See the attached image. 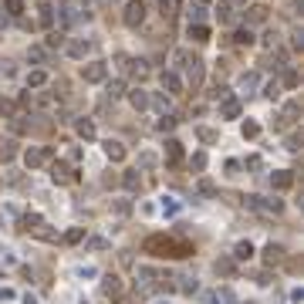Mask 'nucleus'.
I'll return each mask as SVG.
<instances>
[{"label": "nucleus", "mask_w": 304, "mask_h": 304, "mask_svg": "<svg viewBox=\"0 0 304 304\" xmlns=\"http://www.w3.org/2000/svg\"><path fill=\"white\" fill-rule=\"evenodd\" d=\"M247 206L257 210V213H280L284 203L280 200H267V196H247Z\"/></svg>", "instance_id": "5"}, {"label": "nucleus", "mask_w": 304, "mask_h": 304, "mask_svg": "<svg viewBox=\"0 0 304 304\" xmlns=\"http://www.w3.org/2000/svg\"><path fill=\"white\" fill-rule=\"evenodd\" d=\"M260 136V125L257 122H243V139H257Z\"/></svg>", "instance_id": "41"}, {"label": "nucleus", "mask_w": 304, "mask_h": 304, "mask_svg": "<svg viewBox=\"0 0 304 304\" xmlns=\"http://www.w3.org/2000/svg\"><path fill=\"white\" fill-rule=\"evenodd\" d=\"M257 85H260V74H257V71H243L240 74V88L243 91H254Z\"/></svg>", "instance_id": "26"}, {"label": "nucleus", "mask_w": 304, "mask_h": 304, "mask_svg": "<svg viewBox=\"0 0 304 304\" xmlns=\"http://www.w3.org/2000/svg\"><path fill=\"white\" fill-rule=\"evenodd\" d=\"M149 105H156L162 115H169V108H173V102H169V95H156V98H149Z\"/></svg>", "instance_id": "31"}, {"label": "nucleus", "mask_w": 304, "mask_h": 304, "mask_svg": "<svg viewBox=\"0 0 304 304\" xmlns=\"http://www.w3.org/2000/svg\"><path fill=\"white\" fill-rule=\"evenodd\" d=\"M173 61H176L179 68L186 71V81H189L193 88H200V85H203V61H200V58L189 54V51H176V54H173Z\"/></svg>", "instance_id": "2"}, {"label": "nucleus", "mask_w": 304, "mask_h": 304, "mask_svg": "<svg viewBox=\"0 0 304 304\" xmlns=\"http://www.w3.org/2000/svg\"><path fill=\"white\" fill-rule=\"evenodd\" d=\"M159 85H162L166 95H179V91H183V78H179L176 71H162L159 74Z\"/></svg>", "instance_id": "9"}, {"label": "nucleus", "mask_w": 304, "mask_h": 304, "mask_svg": "<svg viewBox=\"0 0 304 304\" xmlns=\"http://www.w3.org/2000/svg\"><path fill=\"white\" fill-rule=\"evenodd\" d=\"M152 304H169V301H152Z\"/></svg>", "instance_id": "59"}, {"label": "nucleus", "mask_w": 304, "mask_h": 304, "mask_svg": "<svg viewBox=\"0 0 304 304\" xmlns=\"http://www.w3.org/2000/svg\"><path fill=\"white\" fill-rule=\"evenodd\" d=\"M220 115L223 119H240V98H233V95L220 98Z\"/></svg>", "instance_id": "11"}, {"label": "nucleus", "mask_w": 304, "mask_h": 304, "mask_svg": "<svg viewBox=\"0 0 304 304\" xmlns=\"http://www.w3.org/2000/svg\"><path fill=\"white\" fill-rule=\"evenodd\" d=\"M81 7H88L85 14H91V10H95V0H81Z\"/></svg>", "instance_id": "56"}, {"label": "nucleus", "mask_w": 304, "mask_h": 304, "mask_svg": "<svg viewBox=\"0 0 304 304\" xmlns=\"http://www.w3.org/2000/svg\"><path fill=\"white\" fill-rule=\"evenodd\" d=\"M233 267H237V264H233V257H220V260H216V274H223V277H230Z\"/></svg>", "instance_id": "30"}, {"label": "nucleus", "mask_w": 304, "mask_h": 304, "mask_svg": "<svg viewBox=\"0 0 304 304\" xmlns=\"http://www.w3.org/2000/svg\"><path fill=\"white\" fill-rule=\"evenodd\" d=\"M213 297H216V304H237V297H233V291H230V288H216V291H213Z\"/></svg>", "instance_id": "29"}, {"label": "nucleus", "mask_w": 304, "mask_h": 304, "mask_svg": "<svg viewBox=\"0 0 304 304\" xmlns=\"http://www.w3.org/2000/svg\"><path fill=\"white\" fill-rule=\"evenodd\" d=\"M280 260H284V247H280V243H267L264 247V264L274 267V264H280Z\"/></svg>", "instance_id": "13"}, {"label": "nucleus", "mask_w": 304, "mask_h": 304, "mask_svg": "<svg viewBox=\"0 0 304 304\" xmlns=\"http://www.w3.org/2000/svg\"><path fill=\"white\" fill-rule=\"evenodd\" d=\"M162 213H166V216H176L179 213V203L173 200V196H166V200H162Z\"/></svg>", "instance_id": "38"}, {"label": "nucleus", "mask_w": 304, "mask_h": 304, "mask_svg": "<svg viewBox=\"0 0 304 304\" xmlns=\"http://www.w3.org/2000/svg\"><path fill=\"white\" fill-rule=\"evenodd\" d=\"M88 250H108V240H105V237H91V240H88Z\"/></svg>", "instance_id": "43"}, {"label": "nucleus", "mask_w": 304, "mask_h": 304, "mask_svg": "<svg viewBox=\"0 0 304 304\" xmlns=\"http://www.w3.org/2000/svg\"><path fill=\"white\" fill-rule=\"evenodd\" d=\"M74 132H78L81 139H95V125H91L88 119H78V122H74Z\"/></svg>", "instance_id": "28"}, {"label": "nucleus", "mask_w": 304, "mask_h": 304, "mask_svg": "<svg viewBox=\"0 0 304 304\" xmlns=\"http://www.w3.org/2000/svg\"><path fill=\"white\" fill-rule=\"evenodd\" d=\"M189 37L196 41V44H206L210 41V27L206 24H189Z\"/></svg>", "instance_id": "22"}, {"label": "nucleus", "mask_w": 304, "mask_h": 304, "mask_svg": "<svg viewBox=\"0 0 304 304\" xmlns=\"http://www.w3.org/2000/svg\"><path fill=\"white\" fill-rule=\"evenodd\" d=\"M78 274H81V277H98V271H95V267H81Z\"/></svg>", "instance_id": "55"}, {"label": "nucleus", "mask_w": 304, "mask_h": 304, "mask_svg": "<svg viewBox=\"0 0 304 304\" xmlns=\"http://www.w3.org/2000/svg\"><path fill=\"white\" fill-rule=\"evenodd\" d=\"M250 304H254V301H250Z\"/></svg>", "instance_id": "61"}, {"label": "nucleus", "mask_w": 304, "mask_h": 304, "mask_svg": "<svg viewBox=\"0 0 304 304\" xmlns=\"http://www.w3.org/2000/svg\"><path fill=\"white\" fill-rule=\"evenodd\" d=\"M27 61H31V64H48V48L31 44V48H27Z\"/></svg>", "instance_id": "18"}, {"label": "nucleus", "mask_w": 304, "mask_h": 304, "mask_svg": "<svg viewBox=\"0 0 304 304\" xmlns=\"http://www.w3.org/2000/svg\"><path fill=\"white\" fill-rule=\"evenodd\" d=\"M61 240H64V243H81V240H85V230H81V226H71Z\"/></svg>", "instance_id": "32"}, {"label": "nucleus", "mask_w": 304, "mask_h": 304, "mask_svg": "<svg viewBox=\"0 0 304 304\" xmlns=\"http://www.w3.org/2000/svg\"><path fill=\"white\" fill-rule=\"evenodd\" d=\"M61 44H64V37H61L58 31H51V34H48V48H61Z\"/></svg>", "instance_id": "46"}, {"label": "nucleus", "mask_w": 304, "mask_h": 304, "mask_svg": "<svg viewBox=\"0 0 304 304\" xmlns=\"http://www.w3.org/2000/svg\"><path fill=\"white\" fill-rule=\"evenodd\" d=\"M271 186H274V189H291V186H294V173H291V169H277V173H271Z\"/></svg>", "instance_id": "12"}, {"label": "nucleus", "mask_w": 304, "mask_h": 304, "mask_svg": "<svg viewBox=\"0 0 304 304\" xmlns=\"http://www.w3.org/2000/svg\"><path fill=\"white\" fill-rule=\"evenodd\" d=\"M264 95H267V98H277V95H280L277 81H271V85H264Z\"/></svg>", "instance_id": "49"}, {"label": "nucleus", "mask_w": 304, "mask_h": 304, "mask_svg": "<svg viewBox=\"0 0 304 304\" xmlns=\"http://www.w3.org/2000/svg\"><path fill=\"white\" fill-rule=\"evenodd\" d=\"M0 301H14V291H10V288H0Z\"/></svg>", "instance_id": "54"}, {"label": "nucleus", "mask_w": 304, "mask_h": 304, "mask_svg": "<svg viewBox=\"0 0 304 304\" xmlns=\"http://www.w3.org/2000/svg\"><path fill=\"white\" fill-rule=\"evenodd\" d=\"M44 162H51V149H48V145H41V149H27V152H24V166H27V169H41Z\"/></svg>", "instance_id": "7"}, {"label": "nucleus", "mask_w": 304, "mask_h": 304, "mask_svg": "<svg viewBox=\"0 0 304 304\" xmlns=\"http://www.w3.org/2000/svg\"><path fill=\"white\" fill-rule=\"evenodd\" d=\"M115 213L125 216V213H128V200H119V203H115Z\"/></svg>", "instance_id": "53"}, {"label": "nucleus", "mask_w": 304, "mask_h": 304, "mask_svg": "<svg viewBox=\"0 0 304 304\" xmlns=\"http://www.w3.org/2000/svg\"><path fill=\"white\" fill-rule=\"evenodd\" d=\"M14 152H17V142H4V145H0V159H4V162L14 159Z\"/></svg>", "instance_id": "40"}, {"label": "nucleus", "mask_w": 304, "mask_h": 304, "mask_svg": "<svg viewBox=\"0 0 304 304\" xmlns=\"http://www.w3.org/2000/svg\"><path fill=\"white\" fill-rule=\"evenodd\" d=\"M128 102H132V108H139V112H142V108H149V95H145L142 88L128 91Z\"/></svg>", "instance_id": "25"}, {"label": "nucleus", "mask_w": 304, "mask_h": 304, "mask_svg": "<svg viewBox=\"0 0 304 304\" xmlns=\"http://www.w3.org/2000/svg\"><path fill=\"white\" fill-rule=\"evenodd\" d=\"M139 166H142V169H152V166H156V156H152V152H142V156H139Z\"/></svg>", "instance_id": "45"}, {"label": "nucleus", "mask_w": 304, "mask_h": 304, "mask_svg": "<svg viewBox=\"0 0 304 304\" xmlns=\"http://www.w3.org/2000/svg\"><path fill=\"white\" fill-rule=\"evenodd\" d=\"M230 7H247V0H226Z\"/></svg>", "instance_id": "57"}, {"label": "nucleus", "mask_w": 304, "mask_h": 304, "mask_svg": "<svg viewBox=\"0 0 304 304\" xmlns=\"http://www.w3.org/2000/svg\"><path fill=\"white\" fill-rule=\"evenodd\" d=\"M200 139H203V142H216V132H213V128H200Z\"/></svg>", "instance_id": "50"}, {"label": "nucleus", "mask_w": 304, "mask_h": 304, "mask_svg": "<svg viewBox=\"0 0 304 304\" xmlns=\"http://www.w3.org/2000/svg\"><path fill=\"white\" fill-rule=\"evenodd\" d=\"M216 17H220V24H233V7H230V4H220Z\"/></svg>", "instance_id": "34"}, {"label": "nucleus", "mask_w": 304, "mask_h": 304, "mask_svg": "<svg viewBox=\"0 0 304 304\" xmlns=\"http://www.w3.org/2000/svg\"><path fill=\"white\" fill-rule=\"evenodd\" d=\"M122 186H125L128 193H139V189H142V176H139V169L125 173V176H122Z\"/></svg>", "instance_id": "17"}, {"label": "nucleus", "mask_w": 304, "mask_h": 304, "mask_svg": "<svg viewBox=\"0 0 304 304\" xmlns=\"http://www.w3.org/2000/svg\"><path fill=\"white\" fill-rule=\"evenodd\" d=\"M173 125H176V119H173V115H162V119H159V132H169Z\"/></svg>", "instance_id": "47"}, {"label": "nucleus", "mask_w": 304, "mask_h": 304, "mask_svg": "<svg viewBox=\"0 0 304 304\" xmlns=\"http://www.w3.org/2000/svg\"><path fill=\"white\" fill-rule=\"evenodd\" d=\"M24 230L34 233V237H41V240H58V233L48 230L44 216H37V213H27V216H24Z\"/></svg>", "instance_id": "3"}, {"label": "nucleus", "mask_w": 304, "mask_h": 304, "mask_svg": "<svg viewBox=\"0 0 304 304\" xmlns=\"http://www.w3.org/2000/svg\"><path fill=\"white\" fill-rule=\"evenodd\" d=\"M44 85H48V71H31L27 74V88H44Z\"/></svg>", "instance_id": "27"}, {"label": "nucleus", "mask_w": 304, "mask_h": 304, "mask_svg": "<svg viewBox=\"0 0 304 304\" xmlns=\"http://www.w3.org/2000/svg\"><path fill=\"white\" fill-rule=\"evenodd\" d=\"M159 10H162V17H176L183 10V0H159Z\"/></svg>", "instance_id": "23"}, {"label": "nucleus", "mask_w": 304, "mask_h": 304, "mask_svg": "<svg viewBox=\"0 0 304 304\" xmlns=\"http://www.w3.org/2000/svg\"><path fill=\"white\" fill-rule=\"evenodd\" d=\"M142 250H145V254H156V257H189L193 254V247L186 240H173V237H162V233L145 237Z\"/></svg>", "instance_id": "1"}, {"label": "nucleus", "mask_w": 304, "mask_h": 304, "mask_svg": "<svg viewBox=\"0 0 304 304\" xmlns=\"http://www.w3.org/2000/svg\"><path fill=\"white\" fill-rule=\"evenodd\" d=\"M68 54H71V58L91 54V41H71V44H68Z\"/></svg>", "instance_id": "20"}, {"label": "nucleus", "mask_w": 304, "mask_h": 304, "mask_svg": "<svg viewBox=\"0 0 304 304\" xmlns=\"http://www.w3.org/2000/svg\"><path fill=\"white\" fill-rule=\"evenodd\" d=\"M128 68H132V74H136L139 81H142L145 74H149V64H145V61H128Z\"/></svg>", "instance_id": "35"}, {"label": "nucleus", "mask_w": 304, "mask_h": 304, "mask_svg": "<svg viewBox=\"0 0 304 304\" xmlns=\"http://www.w3.org/2000/svg\"><path fill=\"white\" fill-rule=\"evenodd\" d=\"M4 7H7V14H21V10H24V0H4Z\"/></svg>", "instance_id": "42"}, {"label": "nucleus", "mask_w": 304, "mask_h": 304, "mask_svg": "<svg viewBox=\"0 0 304 304\" xmlns=\"http://www.w3.org/2000/svg\"><path fill=\"white\" fill-rule=\"evenodd\" d=\"M108 78V64L105 61H91L88 68H85V81H88V85H98V81H105Z\"/></svg>", "instance_id": "10"}, {"label": "nucleus", "mask_w": 304, "mask_h": 304, "mask_svg": "<svg viewBox=\"0 0 304 304\" xmlns=\"http://www.w3.org/2000/svg\"><path fill=\"white\" fill-rule=\"evenodd\" d=\"M102 291H105V294H119V291H122V284H119V277H105L102 280Z\"/></svg>", "instance_id": "33"}, {"label": "nucleus", "mask_w": 304, "mask_h": 304, "mask_svg": "<svg viewBox=\"0 0 304 304\" xmlns=\"http://www.w3.org/2000/svg\"><path fill=\"white\" fill-rule=\"evenodd\" d=\"M41 24H44V27H51V24H54V7H48V4L41 7Z\"/></svg>", "instance_id": "39"}, {"label": "nucleus", "mask_w": 304, "mask_h": 304, "mask_svg": "<svg viewBox=\"0 0 304 304\" xmlns=\"http://www.w3.org/2000/svg\"><path fill=\"white\" fill-rule=\"evenodd\" d=\"M173 280H176L173 288H179L183 294H196V291H200V284H196V277H189V274H186V277H173Z\"/></svg>", "instance_id": "16"}, {"label": "nucleus", "mask_w": 304, "mask_h": 304, "mask_svg": "<svg viewBox=\"0 0 304 304\" xmlns=\"http://www.w3.org/2000/svg\"><path fill=\"white\" fill-rule=\"evenodd\" d=\"M105 156H108L112 162H122V159H125V145L115 142V139H108V142H105Z\"/></svg>", "instance_id": "15"}, {"label": "nucleus", "mask_w": 304, "mask_h": 304, "mask_svg": "<svg viewBox=\"0 0 304 304\" xmlns=\"http://www.w3.org/2000/svg\"><path fill=\"white\" fill-rule=\"evenodd\" d=\"M243 166H247V169H260V166H264V159H260V156H247Z\"/></svg>", "instance_id": "48"}, {"label": "nucleus", "mask_w": 304, "mask_h": 304, "mask_svg": "<svg viewBox=\"0 0 304 304\" xmlns=\"http://www.w3.org/2000/svg\"><path fill=\"white\" fill-rule=\"evenodd\" d=\"M166 162H183V142H176V139H166Z\"/></svg>", "instance_id": "14"}, {"label": "nucleus", "mask_w": 304, "mask_h": 304, "mask_svg": "<svg viewBox=\"0 0 304 304\" xmlns=\"http://www.w3.org/2000/svg\"><path fill=\"white\" fill-rule=\"evenodd\" d=\"M264 17H267V10H264V7H254V14H250V21H257V24H260Z\"/></svg>", "instance_id": "51"}, {"label": "nucleus", "mask_w": 304, "mask_h": 304, "mask_svg": "<svg viewBox=\"0 0 304 304\" xmlns=\"http://www.w3.org/2000/svg\"><path fill=\"white\" fill-rule=\"evenodd\" d=\"M105 95L112 98V102H115V98H122V95H125V81H122V78L108 81V85H105Z\"/></svg>", "instance_id": "24"}, {"label": "nucleus", "mask_w": 304, "mask_h": 304, "mask_svg": "<svg viewBox=\"0 0 304 304\" xmlns=\"http://www.w3.org/2000/svg\"><path fill=\"white\" fill-rule=\"evenodd\" d=\"M24 304H37V297H34V294H24Z\"/></svg>", "instance_id": "58"}, {"label": "nucleus", "mask_w": 304, "mask_h": 304, "mask_svg": "<svg viewBox=\"0 0 304 304\" xmlns=\"http://www.w3.org/2000/svg\"><path fill=\"white\" fill-rule=\"evenodd\" d=\"M250 257H254V243L250 240H240L233 247V260H250Z\"/></svg>", "instance_id": "21"}, {"label": "nucleus", "mask_w": 304, "mask_h": 304, "mask_svg": "<svg viewBox=\"0 0 304 304\" xmlns=\"http://www.w3.org/2000/svg\"><path fill=\"white\" fill-rule=\"evenodd\" d=\"M280 81H284L288 88H297V81H301V74H297L294 68H284V78H280Z\"/></svg>", "instance_id": "36"}, {"label": "nucleus", "mask_w": 304, "mask_h": 304, "mask_svg": "<svg viewBox=\"0 0 304 304\" xmlns=\"http://www.w3.org/2000/svg\"><path fill=\"white\" fill-rule=\"evenodd\" d=\"M233 41L237 44H254V34H250V27H240V31L233 34Z\"/></svg>", "instance_id": "37"}, {"label": "nucleus", "mask_w": 304, "mask_h": 304, "mask_svg": "<svg viewBox=\"0 0 304 304\" xmlns=\"http://www.w3.org/2000/svg\"><path fill=\"white\" fill-rule=\"evenodd\" d=\"M189 166L193 169H206V152H196V156L189 159Z\"/></svg>", "instance_id": "44"}, {"label": "nucleus", "mask_w": 304, "mask_h": 304, "mask_svg": "<svg viewBox=\"0 0 304 304\" xmlns=\"http://www.w3.org/2000/svg\"><path fill=\"white\" fill-rule=\"evenodd\" d=\"M200 4H210V0H200Z\"/></svg>", "instance_id": "60"}, {"label": "nucleus", "mask_w": 304, "mask_h": 304, "mask_svg": "<svg viewBox=\"0 0 304 304\" xmlns=\"http://www.w3.org/2000/svg\"><path fill=\"white\" fill-rule=\"evenodd\" d=\"M186 14H189V24H203V17H206V4H200V0H196V4H189V7H186Z\"/></svg>", "instance_id": "19"}, {"label": "nucleus", "mask_w": 304, "mask_h": 304, "mask_svg": "<svg viewBox=\"0 0 304 304\" xmlns=\"http://www.w3.org/2000/svg\"><path fill=\"white\" fill-rule=\"evenodd\" d=\"M297 115H301V105H297V102H288L284 108H280V115H277V122H274V128H288V125H294Z\"/></svg>", "instance_id": "8"}, {"label": "nucleus", "mask_w": 304, "mask_h": 304, "mask_svg": "<svg viewBox=\"0 0 304 304\" xmlns=\"http://www.w3.org/2000/svg\"><path fill=\"white\" fill-rule=\"evenodd\" d=\"M122 21H125V27H139L145 21V4H142V0H128Z\"/></svg>", "instance_id": "4"}, {"label": "nucleus", "mask_w": 304, "mask_h": 304, "mask_svg": "<svg viewBox=\"0 0 304 304\" xmlns=\"http://www.w3.org/2000/svg\"><path fill=\"white\" fill-rule=\"evenodd\" d=\"M51 179H54L58 186H71L74 179H78V173H74L68 162H54V166H51Z\"/></svg>", "instance_id": "6"}, {"label": "nucleus", "mask_w": 304, "mask_h": 304, "mask_svg": "<svg viewBox=\"0 0 304 304\" xmlns=\"http://www.w3.org/2000/svg\"><path fill=\"white\" fill-rule=\"evenodd\" d=\"M230 95V88H226V85H216V91H213V98H226Z\"/></svg>", "instance_id": "52"}]
</instances>
